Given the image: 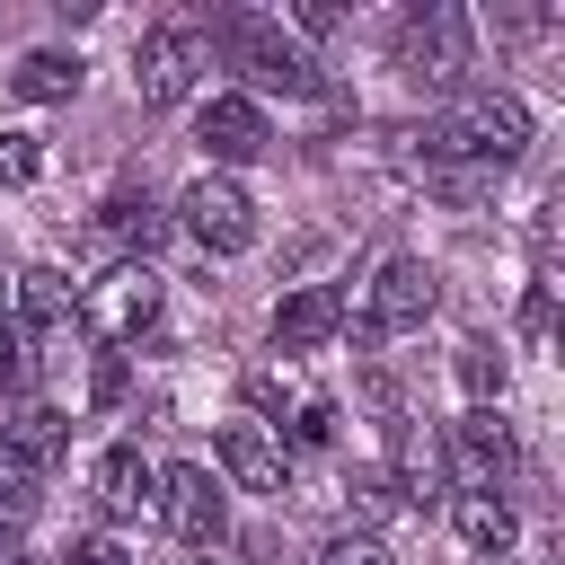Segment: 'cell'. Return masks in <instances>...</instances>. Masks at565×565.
<instances>
[{"label": "cell", "mask_w": 565, "mask_h": 565, "mask_svg": "<svg viewBox=\"0 0 565 565\" xmlns=\"http://www.w3.org/2000/svg\"><path fill=\"white\" fill-rule=\"evenodd\" d=\"M459 388H468V406H494V397H503V353H494L486 335L459 344Z\"/></svg>", "instance_id": "19"}, {"label": "cell", "mask_w": 565, "mask_h": 565, "mask_svg": "<svg viewBox=\"0 0 565 565\" xmlns=\"http://www.w3.org/2000/svg\"><path fill=\"white\" fill-rule=\"evenodd\" d=\"M18 371H26L18 362V327H0V388H18Z\"/></svg>", "instance_id": "31"}, {"label": "cell", "mask_w": 565, "mask_h": 565, "mask_svg": "<svg viewBox=\"0 0 565 565\" xmlns=\"http://www.w3.org/2000/svg\"><path fill=\"white\" fill-rule=\"evenodd\" d=\"M150 318H159V274H150V265H115V274H97V282L79 291V327H88L97 344H132Z\"/></svg>", "instance_id": "8"}, {"label": "cell", "mask_w": 565, "mask_h": 565, "mask_svg": "<svg viewBox=\"0 0 565 565\" xmlns=\"http://www.w3.org/2000/svg\"><path fill=\"white\" fill-rule=\"evenodd\" d=\"M150 503H159V468H150L132 441H115V450L97 459V512H106V521H141Z\"/></svg>", "instance_id": "14"}, {"label": "cell", "mask_w": 565, "mask_h": 565, "mask_svg": "<svg viewBox=\"0 0 565 565\" xmlns=\"http://www.w3.org/2000/svg\"><path fill=\"white\" fill-rule=\"evenodd\" d=\"M62 565H132V556H124L115 539H71V547H62Z\"/></svg>", "instance_id": "26"}, {"label": "cell", "mask_w": 565, "mask_h": 565, "mask_svg": "<svg viewBox=\"0 0 565 565\" xmlns=\"http://www.w3.org/2000/svg\"><path fill=\"white\" fill-rule=\"evenodd\" d=\"M0 565H26V556H18V530H9V521H0Z\"/></svg>", "instance_id": "32"}, {"label": "cell", "mask_w": 565, "mask_h": 565, "mask_svg": "<svg viewBox=\"0 0 565 565\" xmlns=\"http://www.w3.org/2000/svg\"><path fill=\"white\" fill-rule=\"evenodd\" d=\"M9 309H18V327H26L35 344H62V335L79 327V291H71V274H53V265L9 274Z\"/></svg>", "instance_id": "10"}, {"label": "cell", "mask_w": 565, "mask_h": 565, "mask_svg": "<svg viewBox=\"0 0 565 565\" xmlns=\"http://www.w3.org/2000/svg\"><path fill=\"white\" fill-rule=\"evenodd\" d=\"M344 503H353L362 521H388V512H397V486H388V468H362V477L344 486Z\"/></svg>", "instance_id": "22"}, {"label": "cell", "mask_w": 565, "mask_h": 565, "mask_svg": "<svg viewBox=\"0 0 565 565\" xmlns=\"http://www.w3.org/2000/svg\"><path fill=\"white\" fill-rule=\"evenodd\" d=\"M194 71H203V35H194V26H177V18L141 26V44H132V88H141V106H177V97L194 88Z\"/></svg>", "instance_id": "9"}, {"label": "cell", "mask_w": 565, "mask_h": 565, "mask_svg": "<svg viewBox=\"0 0 565 565\" xmlns=\"http://www.w3.org/2000/svg\"><path fill=\"white\" fill-rule=\"evenodd\" d=\"M35 168H44L35 132H0V185H35Z\"/></svg>", "instance_id": "24"}, {"label": "cell", "mask_w": 565, "mask_h": 565, "mask_svg": "<svg viewBox=\"0 0 565 565\" xmlns=\"http://www.w3.org/2000/svg\"><path fill=\"white\" fill-rule=\"evenodd\" d=\"M177 221H185V238H194L203 256H238V247H256V203H247V185L221 177V168H203V177L185 185Z\"/></svg>", "instance_id": "4"}, {"label": "cell", "mask_w": 565, "mask_h": 565, "mask_svg": "<svg viewBox=\"0 0 565 565\" xmlns=\"http://www.w3.org/2000/svg\"><path fill=\"white\" fill-rule=\"evenodd\" d=\"M450 521H459V539H468L477 556H503V547L521 539V521H512L503 494H450Z\"/></svg>", "instance_id": "18"}, {"label": "cell", "mask_w": 565, "mask_h": 565, "mask_svg": "<svg viewBox=\"0 0 565 565\" xmlns=\"http://www.w3.org/2000/svg\"><path fill=\"white\" fill-rule=\"evenodd\" d=\"M97 230H106L115 247H132V265H150V247L168 238V212H159L141 185H115V194H106V212H97Z\"/></svg>", "instance_id": "15"}, {"label": "cell", "mask_w": 565, "mask_h": 565, "mask_svg": "<svg viewBox=\"0 0 565 565\" xmlns=\"http://www.w3.org/2000/svg\"><path fill=\"white\" fill-rule=\"evenodd\" d=\"M62 441H71V433H62V415H53V406H18V415L0 424V450H9L26 477H44V468L62 459Z\"/></svg>", "instance_id": "17"}, {"label": "cell", "mask_w": 565, "mask_h": 565, "mask_svg": "<svg viewBox=\"0 0 565 565\" xmlns=\"http://www.w3.org/2000/svg\"><path fill=\"white\" fill-rule=\"evenodd\" d=\"M291 26H300V35H327V26H335V9H327V0H300V9H291Z\"/></svg>", "instance_id": "30"}, {"label": "cell", "mask_w": 565, "mask_h": 565, "mask_svg": "<svg viewBox=\"0 0 565 565\" xmlns=\"http://www.w3.org/2000/svg\"><path fill=\"white\" fill-rule=\"evenodd\" d=\"M335 327H344L335 282H300L291 300H274V353H318V344H335Z\"/></svg>", "instance_id": "12"}, {"label": "cell", "mask_w": 565, "mask_h": 565, "mask_svg": "<svg viewBox=\"0 0 565 565\" xmlns=\"http://www.w3.org/2000/svg\"><path fill=\"white\" fill-rule=\"evenodd\" d=\"M88 397H97V406H115V397H124V353H97V380H88Z\"/></svg>", "instance_id": "27"}, {"label": "cell", "mask_w": 565, "mask_h": 565, "mask_svg": "<svg viewBox=\"0 0 565 565\" xmlns=\"http://www.w3.org/2000/svg\"><path fill=\"white\" fill-rule=\"evenodd\" d=\"M194 141H203L221 168H238V159H256L274 132H265V106H256V97H212L203 124H194Z\"/></svg>", "instance_id": "13"}, {"label": "cell", "mask_w": 565, "mask_h": 565, "mask_svg": "<svg viewBox=\"0 0 565 565\" xmlns=\"http://www.w3.org/2000/svg\"><path fill=\"white\" fill-rule=\"evenodd\" d=\"M26 512H35V477H26V468H18V459H9V450H0V521H9V530H18V521H26Z\"/></svg>", "instance_id": "25"}, {"label": "cell", "mask_w": 565, "mask_h": 565, "mask_svg": "<svg viewBox=\"0 0 565 565\" xmlns=\"http://www.w3.org/2000/svg\"><path fill=\"white\" fill-rule=\"evenodd\" d=\"M468 9L459 0H424L406 26H397V71L406 79H424V88H450L459 71H468Z\"/></svg>", "instance_id": "3"}, {"label": "cell", "mask_w": 565, "mask_h": 565, "mask_svg": "<svg viewBox=\"0 0 565 565\" xmlns=\"http://www.w3.org/2000/svg\"><path fill=\"white\" fill-rule=\"evenodd\" d=\"M247 406H256V415H282V380L256 371V380H247Z\"/></svg>", "instance_id": "29"}, {"label": "cell", "mask_w": 565, "mask_h": 565, "mask_svg": "<svg viewBox=\"0 0 565 565\" xmlns=\"http://www.w3.org/2000/svg\"><path fill=\"white\" fill-rule=\"evenodd\" d=\"M291 441H300V450H327V441H335V397H300V406H291Z\"/></svg>", "instance_id": "21"}, {"label": "cell", "mask_w": 565, "mask_h": 565, "mask_svg": "<svg viewBox=\"0 0 565 565\" xmlns=\"http://www.w3.org/2000/svg\"><path fill=\"white\" fill-rule=\"evenodd\" d=\"M79 53H62V44H35V53H18V71H9V88L26 97V106H62V97H79Z\"/></svg>", "instance_id": "16"}, {"label": "cell", "mask_w": 565, "mask_h": 565, "mask_svg": "<svg viewBox=\"0 0 565 565\" xmlns=\"http://www.w3.org/2000/svg\"><path fill=\"white\" fill-rule=\"evenodd\" d=\"M547 318H556V309H547V282H530V300H521V335H547Z\"/></svg>", "instance_id": "28"}, {"label": "cell", "mask_w": 565, "mask_h": 565, "mask_svg": "<svg viewBox=\"0 0 565 565\" xmlns=\"http://www.w3.org/2000/svg\"><path fill=\"white\" fill-rule=\"evenodd\" d=\"M433 318V265H415V256H388L371 282H362V344H388V335H415Z\"/></svg>", "instance_id": "7"}, {"label": "cell", "mask_w": 565, "mask_h": 565, "mask_svg": "<svg viewBox=\"0 0 565 565\" xmlns=\"http://www.w3.org/2000/svg\"><path fill=\"white\" fill-rule=\"evenodd\" d=\"M212 35H221V53L247 71V88H282V97H318V88H327V79H318V62H309L274 18L221 9V18H212Z\"/></svg>", "instance_id": "2"}, {"label": "cell", "mask_w": 565, "mask_h": 565, "mask_svg": "<svg viewBox=\"0 0 565 565\" xmlns=\"http://www.w3.org/2000/svg\"><path fill=\"white\" fill-rule=\"evenodd\" d=\"M512 468H521L512 424H503L494 406H468V415L450 424V441H441V477H459V494H503Z\"/></svg>", "instance_id": "5"}, {"label": "cell", "mask_w": 565, "mask_h": 565, "mask_svg": "<svg viewBox=\"0 0 565 565\" xmlns=\"http://www.w3.org/2000/svg\"><path fill=\"white\" fill-rule=\"evenodd\" d=\"M194 556L203 547H221L230 539V494H221V477L203 468V459H177V468H159V503H150Z\"/></svg>", "instance_id": "6"}, {"label": "cell", "mask_w": 565, "mask_h": 565, "mask_svg": "<svg viewBox=\"0 0 565 565\" xmlns=\"http://www.w3.org/2000/svg\"><path fill=\"white\" fill-rule=\"evenodd\" d=\"M318 565H397V556H388L371 530H335V539L318 547Z\"/></svg>", "instance_id": "23"}, {"label": "cell", "mask_w": 565, "mask_h": 565, "mask_svg": "<svg viewBox=\"0 0 565 565\" xmlns=\"http://www.w3.org/2000/svg\"><path fill=\"white\" fill-rule=\"evenodd\" d=\"M185 565H212V556H185Z\"/></svg>", "instance_id": "33"}, {"label": "cell", "mask_w": 565, "mask_h": 565, "mask_svg": "<svg viewBox=\"0 0 565 565\" xmlns=\"http://www.w3.org/2000/svg\"><path fill=\"white\" fill-rule=\"evenodd\" d=\"M221 468H230V486H247V494H282V486H291V450H282L274 424H221Z\"/></svg>", "instance_id": "11"}, {"label": "cell", "mask_w": 565, "mask_h": 565, "mask_svg": "<svg viewBox=\"0 0 565 565\" xmlns=\"http://www.w3.org/2000/svg\"><path fill=\"white\" fill-rule=\"evenodd\" d=\"M530 150V106L521 97H503V88H477V97H459L450 115H433L424 124V159H459V168H512Z\"/></svg>", "instance_id": "1"}, {"label": "cell", "mask_w": 565, "mask_h": 565, "mask_svg": "<svg viewBox=\"0 0 565 565\" xmlns=\"http://www.w3.org/2000/svg\"><path fill=\"white\" fill-rule=\"evenodd\" d=\"M433 168V185L450 194V203H486L494 194V168H459V159H424Z\"/></svg>", "instance_id": "20"}]
</instances>
